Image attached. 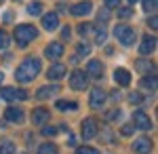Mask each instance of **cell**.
Returning <instances> with one entry per match:
<instances>
[{
	"instance_id": "cell-1",
	"label": "cell",
	"mask_w": 158,
	"mask_h": 154,
	"mask_svg": "<svg viewBox=\"0 0 158 154\" xmlns=\"http://www.w3.org/2000/svg\"><path fill=\"white\" fill-rule=\"evenodd\" d=\"M40 70H42V63H40L38 57H25L23 63L15 70V78H17L19 83H23V84L32 83L38 74H40Z\"/></svg>"
},
{
	"instance_id": "cell-2",
	"label": "cell",
	"mask_w": 158,
	"mask_h": 154,
	"mask_svg": "<svg viewBox=\"0 0 158 154\" xmlns=\"http://www.w3.org/2000/svg\"><path fill=\"white\" fill-rule=\"evenodd\" d=\"M36 36H38V30L30 24H21V25L15 28V42H17L19 47H27Z\"/></svg>"
},
{
	"instance_id": "cell-3",
	"label": "cell",
	"mask_w": 158,
	"mask_h": 154,
	"mask_svg": "<svg viewBox=\"0 0 158 154\" xmlns=\"http://www.w3.org/2000/svg\"><path fill=\"white\" fill-rule=\"evenodd\" d=\"M114 36L118 38V42L124 45V47H131L135 42V30L131 25H124V24L116 25V28H114Z\"/></svg>"
},
{
	"instance_id": "cell-4",
	"label": "cell",
	"mask_w": 158,
	"mask_h": 154,
	"mask_svg": "<svg viewBox=\"0 0 158 154\" xmlns=\"http://www.w3.org/2000/svg\"><path fill=\"white\" fill-rule=\"evenodd\" d=\"M97 131H99V127H97V120L95 118H85L82 120V125H80V135H82V139H93L95 135H97Z\"/></svg>"
},
{
	"instance_id": "cell-5",
	"label": "cell",
	"mask_w": 158,
	"mask_h": 154,
	"mask_svg": "<svg viewBox=\"0 0 158 154\" xmlns=\"http://www.w3.org/2000/svg\"><path fill=\"white\" fill-rule=\"evenodd\" d=\"M86 84H89V76H86V72L74 70L72 76H70V87H72L74 91H82V89H86Z\"/></svg>"
},
{
	"instance_id": "cell-6",
	"label": "cell",
	"mask_w": 158,
	"mask_h": 154,
	"mask_svg": "<svg viewBox=\"0 0 158 154\" xmlns=\"http://www.w3.org/2000/svg\"><path fill=\"white\" fill-rule=\"evenodd\" d=\"M0 97L4 99V101H15V99H27V91L23 89H15V87H4L2 91H0Z\"/></svg>"
},
{
	"instance_id": "cell-7",
	"label": "cell",
	"mask_w": 158,
	"mask_h": 154,
	"mask_svg": "<svg viewBox=\"0 0 158 154\" xmlns=\"http://www.w3.org/2000/svg\"><path fill=\"white\" fill-rule=\"evenodd\" d=\"M133 127L135 129H141V131H150L152 129V120L143 110H137L133 112Z\"/></svg>"
},
{
	"instance_id": "cell-8",
	"label": "cell",
	"mask_w": 158,
	"mask_h": 154,
	"mask_svg": "<svg viewBox=\"0 0 158 154\" xmlns=\"http://www.w3.org/2000/svg\"><path fill=\"white\" fill-rule=\"evenodd\" d=\"M106 99H108V93H106V91L93 89V91H91V97H89V104H91L93 110H99V108L106 104Z\"/></svg>"
},
{
	"instance_id": "cell-9",
	"label": "cell",
	"mask_w": 158,
	"mask_h": 154,
	"mask_svg": "<svg viewBox=\"0 0 158 154\" xmlns=\"http://www.w3.org/2000/svg\"><path fill=\"white\" fill-rule=\"evenodd\" d=\"M65 74H68V68H65L63 63H53V66L49 68V72H47L49 80H53V83H57V80H61V78H65Z\"/></svg>"
},
{
	"instance_id": "cell-10",
	"label": "cell",
	"mask_w": 158,
	"mask_h": 154,
	"mask_svg": "<svg viewBox=\"0 0 158 154\" xmlns=\"http://www.w3.org/2000/svg\"><path fill=\"white\" fill-rule=\"evenodd\" d=\"M154 51H156V36L146 34L143 40H141V45H139V53L141 55H152Z\"/></svg>"
},
{
	"instance_id": "cell-11",
	"label": "cell",
	"mask_w": 158,
	"mask_h": 154,
	"mask_svg": "<svg viewBox=\"0 0 158 154\" xmlns=\"http://www.w3.org/2000/svg\"><path fill=\"white\" fill-rule=\"evenodd\" d=\"M86 76L89 78H101L103 76V63L99 59H91L89 61V66H86Z\"/></svg>"
},
{
	"instance_id": "cell-12",
	"label": "cell",
	"mask_w": 158,
	"mask_h": 154,
	"mask_svg": "<svg viewBox=\"0 0 158 154\" xmlns=\"http://www.w3.org/2000/svg\"><path fill=\"white\" fill-rule=\"evenodd\" d=\"M133 150L137 154H150L152 152V139L150 137H137L133 142Z\"/></svg>"
},
{
	"instance_id": "cell-13",
	"label": "cell",
	"mask_w": 158,
	"mask_h": 154,
	"mask_svg": "<svg viewBox=\"0 0 158 154\" xmlns=\"http://www.w3.org/2000/svg\"><path fill=\"white\" fill-rule=\"evenodd\" d=\"M51 118V112L47 108H36L34 112H32V122L36 125V127H42L44 122H49Z\"/></svg>"
},
{
	"instance_id": "cell-14",
	"label": "cell",
	"mask_w": 158,
	"mask_h": 154,
	"mask_svg": "<svg viewBox=\"0 0 158 154\" xmlns=\"http://www.w3.org/2000/svg\"><path fill=\"white\" fill-rule=\"evenodd\" d=\"M4 118L9 120V122H23V110L21 108H15V106H9L4 110Z\"/></svg>"
},
{
	"instance_id": "cell-15",
	"label": "cell",
	"mask_w": 158,
	"mask_h": 154,
	"mask_svg": "<svg viewBox=\"0 0 158 154\" xmlns=\"http://www.w3.org/2000/svg\"><path fill=\"white\" fill-rule=\"evenodd\" d=\"M57 25H59V15H57V13H47V15H42V28H44L47 32L57 30Z\"/></svg>"
},
{
	"instance_id": "cell-16",
	"label": "cell",
	"mask_w": 158,
	"mask_h": 154,
	"mask_svg": "<svg viewBox=\"0 0 158 154\" xmlns=\"http://www.w3.org/2000/svg\"><path fill=\"white\" fill-rule=\"evenodd\" d=\"M114 80L120 87H129L131 84V72L127 70V68H116L114 70Z\"/></svg>"
},
{
	"instance_id": "cell-17",
	"label": "cell",
	"mask_w": 158,
	"mask_h": 154,
	"mask_svg": "<svg viewBox=\"0 0 158 154\" xmlns=\"http://www.w3.org/2000/svg\"><path fill=\"white\" fill-rule=\"evenodd\" d=\"M63 51H65V47H63L61 42H51L49 47L44 49V55H47L49 59H59L61 55H63Z\"/></svg>"
},
{
	"instance_id": "cell-18",
	"label": "cell",
	"mask_w": 158,
	"mask_h": 154,
	"mask_svg": "<svg viewBox=\"0 0 158 154\" xmlns=\"http://www.w3.org/2000/svg\"><path fill=\"white\" fill-rule=\"evenodd\" d=\"M91 11H93V4H91L89 0H82V2H78V4L72 6V15L74 17H85V15H89Z\"/></svg>"
},
{
	"instance_id": "cell-19",
	"label": "cell",
	"mask_w": 158,
	"mask_h": 154,
	"mask_svg": "<svg viewBox=\"0 0 158 154\" xmlns=\"http://www.w3.org/2000/svg\"><path fill=\"white\" fill-rule=\"evenodd\" d=\"M53 93H59V87L57 84H47V87H40L36 91V99H47Z\"/></svg>"
},
{
	"instance_id": "cell-20",
	"label": "cell",
	"mask_w": 158,
	"mask_h": 154,
	"mask_svg": "<svg viewBox=\"0 0 158 154\" xmlns=\"http://www.w3.org/2000/svg\"><path fill=\"white\" fill-rule=\"evenodd\" d=\"M38 154H59V148H57L55 143L47 142V143H42V146L38 148Z\"/></svg>"
},
{
	"instance_id": "cell-21",
	"label": "cell",
	"mask_w": 158,
	"mask_h": 154,
	"mask_svg": "<svg viewBox=\"0 0 158 154\" xmlns=\"http://www.w3.org/2000/svg\"><path fill=\"white\" fill-rule=\"evenodd\" d=\"M55 106H57V110H61V112H68V110H76V108H78V104H76V101H65V99H59Z\"/></svg>"
},
{
	"instance_id": "cell-22",
	"label": "cell",
	"mask_w": 158,
	"mask_h": 154,
	"mask_svg": "<svg viewBox=\"0 0 158 154\" xmlns=\"http://www.w3.org/2000/svg\"><path fill=\"white\" fill-rule=\"evenodd\" d=\"M27 13H30L32 17L42 15V2H30V4H27Z\"/></svg>"
},
{
	"instance_id": "cell-23",
	"label": "cell",
	"mask_w": 158,
	"mask_h": 154,
	"mask_svg": "<svg viewBox=\"0 0 158 154\" xmlns=\"http://www.w3.org/2000/svg\"><path fill=\"white\" fill-rule=\"evenodd\" d=\"M0 154H15V143L11 139H6V142L0 143Z\"/></svg>"
},
{
	"instance_id": "cell-24",
	"label": "cell",
	"mask_w": 158,
	"mask_h": 154,
	"mask_svg": "<svg viewBox=\"0 0 158 154\" xmlns=\"http://www.w3.org/2000/svg\"><path fill=\"white\" fill-rule=\"evenodd\" d=\"M9 45H11V36L6 34L4 30H0V51H6Z\"/></svg>"
},
{
	"instance_id": "cell-25",
	"label": "cell",
	"mask_w": 158,
	"mask_h": 154,
	"mask_svg": "<svg viewBox=\"0 0 158 154\" xmlns=\"http://www.w3.org/2000/svg\"><path fill=\"white\" fill-rule=\"evenodd\" d=\"M106 28H103V25H99L97 30H95V42H97V45H103V42H106Z\"/></svg>"
},
{
	"instance_id": "cell-26",
	"label": "cell",
	"mask_w": 158,
	"mask_h": 154,
	"mask_svg": "<svg viewBox=\"0 0 158 154\" xmlns=\"http://www.w3.org/2000/svg\"><path fill=\"white\" fill-rule=\"evenodd\" d=\"M158 0H143V11L146 13H156Z\"/></svg>"
},
{
	"instance_id": "cell-27",
	"label": "cell",
	"mask_w": 158,
	"mask_h": 154,
	"mask_svg": "<svg viewBox=\"0 0 158 154\" xmlns=\"http://www.w3.org/2000/svg\"><path fill=\"white\" fill-rule=\"evenodd\" d=\"M148 76H150V74H148ZM141 84H143V87H148V89H152V91H156V76L152 74L150 78H143V80H141Z\"/></svg>"
},
{
	"instance_id": "cell-28",
	"label": "cell",
	"mask_w": 158,
	"mask_h": 154,
	"mask_svg": "<svg viewBox=\"0 0 158 154\" xmlns=\"http://www.w3.org/2000/svg\"><path fill=\"white\" fill-rule=\"evenodd\" d=\"M76 51H78V55H89L91 53V45L89 42H78V49Z\"/></svg>"
},
{
	"instance_id": "cell-29",
	"label": "cell",
	"mask_w": 158,
	"mask_h": 154,
	"mask_svg": "<svg viewBox=\"0 0 158 154\" xmlns=\"http://www.w3.org/2000/svg\"><path fill=\"white\" fill-rule=\"evenodd\" d=\"M108 19H110V11H108V9H106V11H101V13L97 15V24H99V25H103Z\"/></svg>"
},
{
	"instance_id": "cell-30",
	"label": "cell",
	"mask_w": 158,
	"mask_h": 154,
	"mask_svg": "<svg viewBox=\"0 0 158 154\" xmlns=\"http://www.w3.org/2000/svg\"><path fill=\"white\" fill-rule=\"evenodd\" d=\"M76 154H99V150L89 148V146H82V148H78V150H76Z\"/></svg>"
},
{
	"instance_id": "cell-31",
	"label": "cell",
	"mask_w": 158,
	"mask_h": 154,
	"mask_svg": "<svg viewBox=\"0 0 158 154\" xmlns=\"http://www.w3.org/2000/svg\"><path fill=\"white\" fill-rule=\"evenodd\" d=\"M133 15V9L131 6H122L120 11H118V17H122V19H127V17H131Z\"/></svg>"
},
{
	"instance_id": "cell-32",
	"label": "cell",
	"mask_w": 158,
	"mask_h": 154,
	"mask_svg": "<svg viewBox=\"0 0 158 154\" xmlns=\"http://www.w3.org/2000/svg\"><path fill=\"white\" fill-rule=\"evenodd\" d=\"M106 9L112 11V9H120V0H106Z\"/></svg>"
},
{
	"instance_id": "cell-33",
	"label": "cell",
	"mask_w": 158,
	"mask_h": 154,
	"mask_svg": "<svg viewBox=\"0 0 158 154\" xmlns=\"http://www.w3.org/2000/svg\"><path fill=\"white\" fill-rule=\"evenodd\" d=\"M89 32H91V24H80L78 25V34L80 36H86Z\"/></svg>"
},
{
	"instance_id": "cell-34",
	"label": "cell",
	"mask_w": 158,
	"mask_h": 154,
	"mask_svg": "<svg viewBox=\"0 0 158 154\" xmlns=\"http://www.w3.org/2000/svg\"><path fill=\"white\" fill-rule=\"evenodd\" d=\"M42 133H44L47 137H53V135H57V133H59V129H55V127H44Z\"/></svg>"
},
{
	"instance_id": "cell-35",
	"label": "cell",
	"mask_w": 158,
	"mask_h": 154,
	"mask_svg": "<svg viewBox=\"0 0 158 154\" xmlns=\"http://www.w3.org/2000/svg\"><path fill=\"white\" fill-rule=\"evenodd\" d=\"M129 101H131V104H141L143 97H141L139 93H131V95H129Z\"/></svg>"
},
{
	"instance_id": "cell-36",
	"label": "cell",
	"mask_w": 158,
	"mask_h": 154,
	"mask_svg": "<svg viewBox=\"0 0 158 154\" xmlns=\"http://www.w3.org/2000/svg\"><path fill=\"white\" fill-rule=\"evenodd\" d=\"M133 131H135V127H133V122H131V125H124L120 129V133L122 135H133Z\"/></svg>"
},
{
	"instance_id": "cell-37",
	"label": "cell",
	"mask_w": 158,
	"mask_h": 154,
	"mask_svg": "<svg viewBox=\"0 0 158 154\" xmlns=\"http://www.w3.org/2000/svg\"><path fill=\"white\" fill-rule=\"evenodd\" d=\"M148 25H150L152 30H156V28H158V17H156V15H154V13H152V17L148 19Z\"/></svg>"
},
{
	"instance_id": "cell-38",
	"label": "cell",
	"mask_w": 158,
	"mask_h": 154,
	"mask_svg": "<svg viewBox=\"0 0 158 154\" xmlns=\"http://www.w3.org/2000/svg\"><path fill=\"white\" fill-rule=\"evenodd\" d=\"M120 116V110H112V112H108V120H116Z\"/></svg>"
},
{
	"instance_id": "cell-39",
	"label": "cell",
	"mask_w": 158,
	"mask_h": 154,
	"mask_svg": "<svg viewBox=\"0 0 158 154\" xmlns=\"http://www.w3.org/2000/svg\"><path fill=\"white\" fill-rule=\"evenodd\" d=\"M61 34H63V38H65V40H68V38H70V28H68V25H65V28H63V32H61Z\"/></svg>"
},
{
	"instance_id": "cell-40",
	"label": "cell",
	"mask_w": 158,
	"mask_h": 154,
	"mask_svg": "<svg viewBox=\"0 0 158 154\" xmlns=\"http://www.w3.org/2000/svg\"><path fill=\"white\" fill-rule=\"evenodd\" d=\"M68 146H76V137H74V135H70V143H68Z\"/></svg>"
},
{
	"instance_id": "cell-41",
	"label": "cell",
	"mask_w": 158,
	"mask_h": 154,
	"mask_svg": "<svg viewBox=\"0 0 158 154\" xmlns=\"http://www.w3.org/2000/svg\"><path fill=\"white\" fill-rule=\"evenodd\" d=\"M2 80H4V74H2V72H0V84H2Z\"/></svg>"
},
{
	"instance_id": "cell-42",
	"label": "cell",
	"mask_w": 158,
	"mask_h": 154,
	"mask_svg": "<svg viewBox=\"0 0 158 154\" xmlns=\"http://www.w3.org/2000/svg\"><path fill=\"white\" fill-rule=\"evenodd\" d=\"M129 2H131V4H135V2H137V0H129Z\"/></svg>"
},
{
	"instance_id": "cell-43",
	"label": "cell",
	"mask_w": 158,
	"mask_h": 154,
	"mask_svg": "<svg viewBox=\"0 0 158 154\" xmlns=\"http://www.w3.org/2000/svg\"><path fill=\"white\" fill-rule=\"evenodd\" d=\"M15 2H19V0H15Z\"/></svg>"
},
{
	"instance_id": "cell-44",
	"label": "cell",
	"mask_w": 158,
	"mask_h": 154,
	"mask_svg": "<svg viewBox=\"0 0 158 154\" xmlns=\"http://www.w3.org/2000/svg\"><path fill=\"white\" fill-rule=\"evenodd\" d=\"M0 4H2V0H0Z\"/></svg>"
}]
</instances>
